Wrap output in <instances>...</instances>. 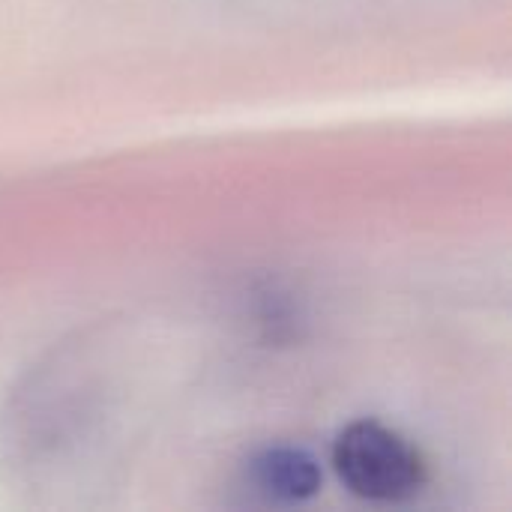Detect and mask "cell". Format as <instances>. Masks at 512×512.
Returning <instances> with one entry per match:
<instances>
[{"instance_id": "obj_1", "label": "cell", "mask_w": 512, "mask_h": 512, "mask_svg": "<svg viewBox=\"0 0 512 512\" xmlns=\"http://www.w3.org/2000/svg\"><path fill=\"white\" fill-rule=\"evenodd\" d=\"M333 468L354 498L372 504H402L426 486V462L417 447L378 420H357L339 432Z\"/></svg>"}, {"instance_id": "obj_2", "label": "cell", "mask_w": 512, "mask_h": 512, "mask_svg": "<svg viewBox=\"0 0 512 512\" xmlns=\"http://www.w3.org/2000/svg\"><path fill=\"white\" fill-rule=\"evenodd\" d=\"M249 483L273 504H303L321 492V468L300 447H267L249 462Z\"/></svg>"}]
</instances>
